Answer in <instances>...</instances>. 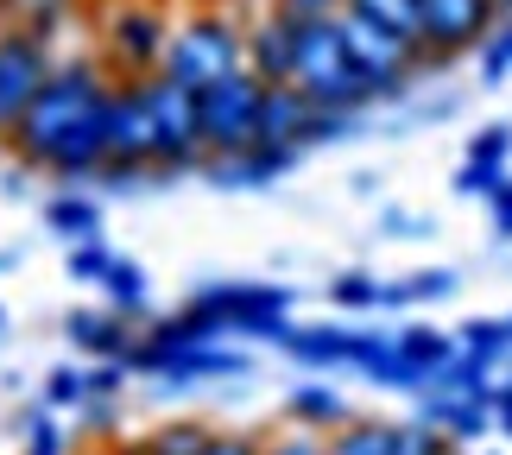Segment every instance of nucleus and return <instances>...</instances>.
Returning <instances> with one entry per match:
<instances>
[{
	"mask_svg": "<svg viewBox=\"0 0 512 455\" xmlns=\"http://www.w3.org/2000/svg\"><path fill=\"white\" fill-rule=\"evenodd\" d=\"M114 83L102 64L89 57H70V64L51 70V83L38 89V102L26 108V121L13 133V158L19 165H38L64 184H89V177L108 171V127H114Z\"/></svg>",
	"mask_w": 512,
	"mask_h": 455,
	"instance_id": "nucleus-1",
	"label": "nucleus"
},
{
	"mask_svg": "<svg viewBox=\"0 0 512 455\" xmlns=\"http://www.w3.org/2000/svg\"><path fill=\"white\" fill-rule=\"evenodd\" d=\"M291 89H298L310 108H336V114H361V108L380 102V95H373V83H367V70L354 64V51H348L342 13H317V19H304Z\"/></svg>",
	"mask_w": 512,
	"mask_h": 455,
	"instance_id": "nucleus-2",
	"label": "nucleus"
},
{
	"mask_svg": "<svg viewBox=\"0 0 512 455\" xmlns=\"http://www.w3.org/2000/svg\"><path fill=\"white\" fill-rule=\"evenodd\" d=\"M241 70H247V26L234 13H222V7L190 13L184 26L171 32L165 64H159V76H171V83H184L196 95L228 83V76H241Z\"/></svg>",
	"mask_w": 512,
	"mask_h": 455,
	"instance_id": "nucleus-3",
	"label": "nucleus"
},
{
	"mask_svg": "<svg viewBox=\"0 0 512 455\" xmlns=\"http://www.w3.org/2000/svg\"><path fill=\"white\" fill-rule=\"evenodd\" d=\"M196 310H209L228 335H253V342H291V291L285 285H209L190 298Z\"/></svg>",
	"mask_w": 512,
	"mask_h": 455,
	"instance_id": "nucleus-4",
	"label": "nucleus"
},
{
	"mask_svg": "<svg viewBox=\"0 0 512 455\" xmlns=\"http://www.w3.org/2000/svg\"><path fill=\"white\" fill-rule=\"evenodd\" d=\"M203 102V146L209 158H234V152H253L260 146V108H266V83L253 70L228 76L196 95Z\"/></svg>",
	"mask_w": 512,
	"mask_h": 455,
	"instance_id": "nucleus-5",
	"label": "nucleus"
},
{
	"mask_svg": "<svg viewBox=\"0 0 512 455\" xmlns=\"http://www.w3.org/2000/svg\"><path fill=\"white\" fill-rule=\"evenodd\" d=\"M146 102H152V133H159V171H203V102L196 89L171 83V76H146Z\"/></svg>",
	"mask_w": 512,
	"mask_h": 455,
	"instance_id": "nucleus-6",
	"label": "nucleus"
},
{
	"mask_svg": "<svg viewBox=\"0 0 512 455\" xmlns=\"http://www.w3.org/2000/svg\"><path fill=\"white\" fill-rule=\"evenodd\" d=\"M146 171H159V133H152L146 76H121V83H114V127H108L102 184H133V177H146Z\"/></svg>",
	"mask_w": 512,
	"mask_h": 455,
	"instance_id": "nucleus-7",
	"label": "nucleus"
},
{
	"mask_svg": "<svg viewBox=\"0 0 512 455\" xmlns=\"http://www.w3.org/2000/svg\"><path fill=\"white\" fill-rule=\"evenodd\" d=\"M51 45L38 26H13L0 32V140H13L19 121H26V108L38 102V89L51 83Z\"/></svg>",
	"mask_w": 512,
	"mask_h": 455,
	"instance_id": "nucleus-8",
	"label": "nucleus"
},
{
	"mask_svg": "<svg viewBox=\"0 0 512 455\" xmlns=\"http://www.w3.org/2000/svg\"><path fill=\"white\" fill-rule=\"evenodd\" d=\"M165 45H171V26L159 19L152 0H121L102 19V57L114 76H159Z\"/></svg>",
	"mask_w": 512,
	"mask_h": 455,
	"instance_id": "nucleus-9",
	"label": "nucleus"
},
{
	"mask_svg": "<svg viewBox=\"0 0 512 455\" xmlns=\"http://www.w3.org/2000/svg\"><path fill=\"white\" fill-rule=\"evenodd\" d=\"M430 64H456L462 51H481V38L500 26V0H418Z\"/></svg>",
	"mask_w": 512,
	"mask_h": 455,
	"instance_id": "nucleus-10",
	"label": "nucleus"
},
{
	"mask_svg": "<svg viewBox=\"0 0 512 455\" xmlns=\"http://www.w3.org/2000/svg\"><path fill=\"white\" fill-rule=\"evenodd\" d=\"M298 38H304V19L298 13L266 7L247 26V70L260 76V83H291V70H298Z\"/></svg>",
	"mask_w": 512,
	"mask_h": 455,
	"instance_id": "nucleus-11",
	"label": "nucleus"
},
{
	"mask_svg": "<svg viewBox=\"0 0 512 455\" xmlns=\"http://www.w3.org/2000/svg\"><path fill=\"white\" fill-rule=\"evenodd\" d=\"M64 335H70L76 354H89V361H127L133 342H140V335L127 329L121 310H70L64 316Z\"/></svg>",
	"mask_w": 512,
	"mask_h": 455,
	"instance_id": "nucleus-12",
	"label": "nucleus"
},
{
	"mask_svg": "<svg viewBox=\"0 0 512 455\" xmlns=\"http://www.w3.org/2000/svg\"><path fill=\"white\" fill-rule=\"evenodd\" d=\"M298 165V146H253V152H234V158H209V184L222 190H260V184H279V177Z\"/></svg>",
	"mask_w": 512,
	"mask_h": 455,
	"instance_id": "nucleus-13",
	"label": "nucleus"
},
{
	"mask_svg": "<svg viewBox=\"0 0 512 455\" xmlns=\"http://www.w3.org/2000/svg\"><path fill=\"white\" fill-rule=\"evenodd\" d=\"M247 373V354L241 348H222V342H203V348H177L152 367V380H171V386H196V380H241Z\"/></svg>",
	"mask_w": 512,
	"mask_h": 455,
	"instance_id": "nucleus-14",
	"label": "nucleus"
},
{
	"mask_svg": "<svg viewBox=\"0 0 512 455\" xmlns=\"http://www.w3.org/2000/svg\"><path fill=\"white\" fill-rule=\"evenodd\" d=\"M418 405H424V424H430V430H443V437L456 443V449H462V443H481L487 430L500 424L487 399H437V392H424Z\"/></svg>",
	"mask_w": 512,
	"mask_h": 455,
	"instance_id": "nucleus-15",
	"label": "nucleus"
},
{
	"mask_svg": "<svg viewBox=\"0 0 512 455\" xmlns=\"http://www.w3.org/2000/svg\"><path fill=\"white\" fill-rule=\"evenodd\" d=\"M310 108L291 83H266V108H260V146H298L304 152V133H310Z\"/></svg>",
	"mask_w": 512,
	"mask_h": 455,
	"instance_id": "nucleus-16",
	"label": "nucleus"
},
{
	"mask_svg": "<svg viewBox=\"0 0 512 455\" xmlns=\"http://www.w3.org/2000/svg\"><path fill=\"white\" fill-rule=\"evenodd\" d=\"M342 13H354V19H367V26L392 32L399 45H411V51L424 57V70H437V64H430V38H424V13H418V0H348Z\"/></svg>",
	"mask_w": 512,
	"mask_h": 455,
	"instance_id": "nucleus-17",
	"label": "nucleus"
},
{
	"mask_svg": "<svg viewBox=\"0 0 512 455\" xmlns=\"http://www.w3.org/2000/svg\"><path fill=\"white\" fill-rule=\"evenodd\" d=\"M361 342L367 329H291L285 354L304 367H361Z\"/></svg>",
	"mask_w": 512,
	"mask_h": 455,
	"instance_id": "nucleus-18",
	"label": "nucleus"
},
{
	"mask_svg": "<svg viewBox=\"0 0 512 455\" xmlns=\"http://www.w3.org/2000/svg\"><path fill=\"white\" fill-rule=\"evenodd\" d=\"M430 392H437V399H487V405H494V392H500V367L462 348L456 361H443L437 373H430Z\"/></svg>",
	"mask_w": 512,
	"mask_h": 455,
	"instance_id": "nucleus-19",
	"label": "nucleus"
},
{
	"mask_svg": "<svg viewBox=\"0 0 512 455\" xmlns=\"http://www.w3.org/2000/svg\"><path fill=\"white\" fill-rule=\"evenodd\" d=\"M45 228L57 234V241H102V203L83 190H64V196H51L45 203Z\"/></svg>",
	"mask_w": 512,
	"mask_h": 455,
	"instance_id": "nucleus-20",
	"label": "nucleus"
},
{
	"mask_svg": "<svg viewBox=\"0 0 512 455\" xmlns=\"http://www.w3.org/2000/svg\"><path fill=\"white\" fill-rule=\"evenodd\" d=\"M285 418L304 424V430H329V424H348V405L336 386H291L285 392Z\"/></svg>",
	"mask_w": 512,
	"mask_h": 455,
	"instance_id": "nucleus-21",
	"label": "nucleus"
},
{
	"mask_svg": "<svg viewBox=\"0 0 512 455\" xmlns=\"http://www.w3.org/2000/svg\"><path fill=\"white\" fill-rule=\"evenodd\" d=\"M399 335V348H405V361L411 367H424V373H437L443 361H456L462 342H456V329H430V323H405V329H392Z\"/></svg>",
	"mask_w": 512,
	"mask_h": 455,
	"instance_id": "nucleus-22",
	"label": "nucleus"
},
{
	"mask_svg": "<svg viewBox=\"0 0 512 455\" xmlns=\"http://www.w3.org/2000/svg\"><path fill=\"white\" fill-rule=\"evenodd\" d=\"M456 342L468 354H481V361H494V367L512 361V323H506V316H468V323L456 329Z\"/></svg>",
	"mask_w": 512,
	"mask_h": 455,
	"instance_id": "nucleus-23",
	"label": "nucleus"
},
{
	"mask_svg": "<svg viewBox=\"0 0 512 455\" xmlns=\"http://www.w3.org/2000/svg\"><path fill=\"white\" fill-rule=\"evenodd\" d=\"M456 272L449 266H430V272H411L405 285H386V310H411V304H437V298H456Z\"/></svg>",
	"mask_w": 512,
	"mask_h": 455,
	"instance_id": "nucleus-24",
	"label": "nucleus"
},
{
	"mask_svg": "<svg viewBox=\"0 0 512 455\" xmlns=\"http://www.w3.org/2000/svg\"><path fill=\"white\" fill-rule=\"evenodd\" d=\"M329 455H399V424H342Z\"/></svg>",
	"mask_w": 512,
	"mask_h": 455,
	"instance_id": "nucleus-25",
	"label": "nucleus"
},
{
	"mask_svg": "<svg viewBox=\"0 0 512 455\" xmlns=\"http://www.w3.org/2000/svg\"><path fill=\"white\" fill-rule=\"evenodd\" d=\"M108 310H121V316H140L146 310V298H152V285H146V272L133 266V260H114V272H108Z\"/></svg>",
	"mask_w": 512,
	"mask_h": 455,
	"instance_id": "nucleus-26",
	"label": "nucleus"
},
{
	"mask_svg": "<svg viewBox=\"0 0 512 455\" xmlns=\"http://www.w3.org/2000/svg\"><path fill=\"white\" fill-rule=\"evenodd\" d=\"M329 304L336 310H386V279H373V272H342V279L329 285Z\"/></svg>",
	"mask_w": 512,
	"mask_h": 455,
	"instance_id": "nucleus-27",
	"label": "nucleus"
},
{
	"mask_svg": "<svg viewBox=\"0 0 512 455\" xmlns=\"http://www.w3.org/2000/svg\"><path fill=\"white\" fill-rule=\"evenodd\" d=\"M481 83L494 89V83H512V13H500V26L481 38Z\"/></svg>",
	"mask_w": 512,
	"mask_h": 455,
	"instance_id": "nucleus-28",
	"label": "nucleus"
},
{
	"mask_svg": "<svg viewBox=\"0 0 512 455\" xmlns=\"http://www.w3.org/2000/svg\"><path fill=\"white\" fill-rule=\"evenodd\" d=\"M45 405L51 411H83L89 405V367H51L45 373Z\"/></svg>",
	"mask_w": 512,
	"mask_h": 455,
	"instance_id": "nucleus-29",
	"label": "nucleus"
},
{
	"mask_svg": "<svg viewBox=\"0 0 512 455\" xmlns=\"http://www.w3.org/2000/svg\"><path fill=\"white\" fill-rule=\"evenodd\" d=\"M506 184H512V171L487 165V158H462V171H456V196H481V203H494Z\"/></svg>",
	"mask_w": 512,
	"mask_h": 455,
	"instance_id": "nucleus-30",
	"label": "nucleus"
},
{
	"mask_svg": "<svg viewBox=\"0 0 512 455\" xmlns=\"http://www.w3.org/2000/svg\"><path fill=\"white\" fill-rule=\"evenodd\" d=\"M19 455H70V437H64V424H57V411H32L26 418V449Z\"/></svg>",
	"mask_w": 512,
	"mask_h": 455,
	"instance_id": "nucleus-31",
	"label": "nucleus"
},
{
	"mask_svg": "<svg viewBox=\"0 0 512 455\" xmlns=\"http://www.w3.org/2000/svg\"><path fill=\"white\" fill-rule=\"evenodd\" d=\"M114 260H121V253H108L102 241H76L70 260H64V272H70V279H83V285H102L108 272H114Z\"/></svg>",
	"mask_w": 512,
	"mask_h": 455,
	"instance_id": "nucleus-32",
	"label": "nucleus"
},
{
	"mask_svg": "<svg viewBox=\"0 0 512 455\" xmlns=\"http://www.w3.org/2000/svg\"><path fill=\"white\" fill-rule=\"evenodd\" d=\"M209 437L215 430H203V424H165L159 437H152V455H203Z\"/></svg>",
	"mask_w": 512,
	"mask_h": 455,
	"instance_id": "nucleus-33",
	"label": "nucleus"
},
{
	"mask_svg": "<svg viewBox=\"0 0 512 455\" xmlns=\"http://www.w3.org/2000/svg\"><path fill=\"white\" fill-rule=\"evenodd\" d=\"M468 158H487V165H506V158H512V127H506V121L481 127L475 140H468Z\"/></svg>",
	"mask_w": 512,
	"mask_h": 455,
	"instance_id": "nucleus-34",
	"label": "nucleus"
},
{
	"mask_svg": "<svg viewBox=\"0 0 512 455\" xmlns=\"http://www.w3.org/2000/svg\"><path fill=\"white\" fill-rule=\"evenodd\" d=\"M127 373H133L127 361H95L89 367V399H114V392L127 386Z\"/></svg>",
	"mask_w": 512,
	"mask_h": 455,
	"instance_id": "nucleus-35",
	"label": "nucleus"
},
{
	"mask_svg": "<svg viewBox=\"0 0 512 455\" xmlns=\"http://www.w3.org/2000/svg\"><path fill=\"white\" fill-rule=\"evenodd\" d=\"M203 455H266V443L260 437H209Z\"/></svg>",
	"mask_w": 512,
	"mask_h": 455,
	"instance_id": "nucleus-36",
	"label": "nucleus"
},
{
	"mask_svg": "<svg viewBox=\"0 0 512 455\" xmlns=\"http://www.w3.org/2000/svg\"><path fill=\"white\" fill-rule=\"evenodd\" d=\"M272 7H285V13H298V19H317V13H342L348 0H272Z\"/></svg>",
	"mask_w": 512,
	"mask_h": 455,
	"instance_id": "nucleus-37",
	"label": "nucleus"
},
{
	"mask_svg": "<svg viewBox=\"0 0 512 455\" xmlns=\"http://www.w3.org/2000/svg\"><path fill=\"white\" fill-rule=\"evenodd\" d=\"M266 455H329V443H317V437H279V443H266Z\"/></svg>",
	"mask_w": 512,
	"mask_h": 455,
	"instance_id": "nucleus-38",
	"label": "nucleus"
},
{
	"mask_svg": "<svg viewBox=\"0 0 512 455\" xmlns=\"http://www.w3.org/2000/svg\"><path fill=\"white\" fill-rule=\"evenodd\" d=\"M494 418H500V430L512 437V380H500V392H494Z\"/></svg>",
	"mask_w": 512,
	"mask_h": 455,
	"instance_id": "nucleus-39",
	"label": "nucleus"
},
{
	"mask_svg": "<svg viewBox=\"0 0 512 455\" xmlns=\"http://www.w3.org/2000/svg\"><path fill=\"white\" fill-rule=\"evenodd\" d=\"M13 26V13H7V0H0V32H7Z\"/></svg>",
	"mask_w": 512,
	"mask_h": 455,
	"instance_id": "nucleus-40",
	"label": "nucleus"
},
{
	"mask_svg": "<svg viewBox=\"0 0 512 455\" xmlns=\"http://www.w3.org/2000/svg\"><path fill=\"white\" fill-rule=\"evenodd\" d=\"M500 13H512V0H500Z\"/></svg>",
	"mask_w": 512,
	"mask_h": 455,
	"instance_id": "nucleus-41",
	"label": "nucleus"
},
{
	"mask_svg": "<svg viewBox=\"0 0 512 455\" xmlns=\"http://www.w3.org/2000/svg\"><path fill=\"white\" fill-rule=\"evenodd\" d=\"M0 329H7V310H0Z\"/></svg>",
	"mask_w": 512,
	"mask_h": 455,
	"instance_id": "nucleus-42",
	"label": "nucleus"
},
{
	"mask_svg": "<svg viewBox=\"0 0 512 455\" xmlns=\"http://www.w3.org/2000/svg\"><path fill=\"white\" fill-rule=\"evenodd\" d=\"M506 323H512V316H506Z\"/></svg>",
	"mask_w": 512,
	"mask_h": 455,
	"instance_id": "nucleus-43",
	"label": "nucleus"
}]
</instances>
